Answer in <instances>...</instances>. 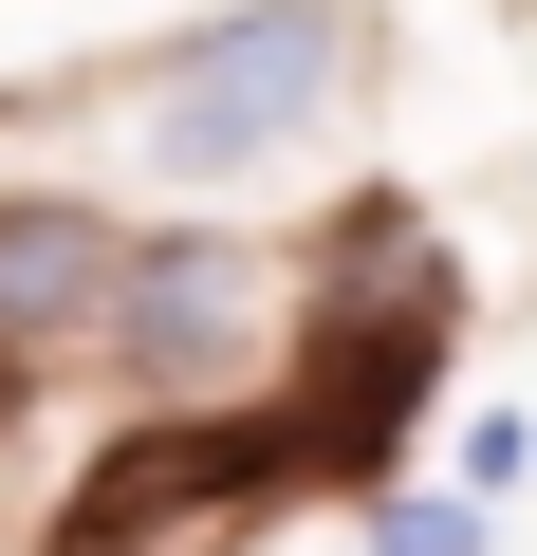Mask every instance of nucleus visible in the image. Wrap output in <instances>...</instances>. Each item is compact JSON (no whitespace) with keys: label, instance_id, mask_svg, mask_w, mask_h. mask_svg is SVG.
Here are the masks:
<instances>
[{"label":"nucleus","instance_id":"nucleus-5","mask_svg":"<svg viewBox=\"0 0 537 556\" xmlns=\"http://www.w3.org/2000/svg\"><path fill=\"white\" fill-rule=\"evenodd\" d=\"M112 298H130V223H93V204H0V371H38V353H75V334H112Z\"/></svg>","mask_w":537,"mask_h":556},{"label":"nucleus","instance_id":"nucleus-2","mask_svg":"<svg viewBox=\"0 0 537 556\" xmlns=\"http://www.w3.org/2000/svg\"><path fill=\"white\" fill-rule=\"evenodd\" d=\"M279 482H297V427H279V408H149V427L75 482L56 538H75V556H222Z\"/></svg>","mask_w":537,"mask_h":556},{"label":"nucleus","instance_id":"nucleus-3","mask_svg":"<svg viewBox=\"0 0 537 556\" xmlns=\"http://www.w3.org/2000/svg\"><path fill=\"white\" fill-rule=\"evenodd\" d=\"M334 75H353L334 20H204V38L167 56V93H149V149H167L186 186H222V167H259V149H297V130L334 112Z\"/></svg>","mask_w":537,"mask_h":556},{"label":"nucleus","instance_id":"nucleus-1","mask_svg":"<svg viewBox=\"0 0 537 556\" xmlns=\"http://www.w3.org/2000/svg\"><path fill=\"white\" fill-rule=\"evenodd\" d=\"M445 316H463V278H445V241L408 223V204H353L334 241H316V298H297V482H371L389 445H408V408H426V371H445Z\"/></svg>","mask_w":537,"mask_h":556},{"label":"nucleus","instance_id":"nucleus-6","mask_svg":"<svg viewBox=\"0 0 537 556\" xmlns=\"http://www.w3.org/2000/svg\"><path fill=\"white\" fill-rule=\"evenodd\" d=\"M371 556H482V501H371Z\"/></svg>","mask_w":537,"mask_h":556},{"label":"nucleus","instance_id":"nucleus-7","mask_svg":"<svg viewBox=\"0 0 537 556\" xmlns=\"http://www.w3.org/2000/svg\"><path fill=\"white\" fill-rule=\"evenodd\" d=\"M0 427H20V371H0Z\"/></svg>","mask_w":537,"mask_h":556},{"label":"nucleus","instance_id":"nucleus-4","mask_svg":"<svg viewBox=\"0 0 537 556\" xmlns=\"http://www.w3.org/2000/svg\"><path fill=\"white\" fill-rule=\"evenodd\" d=\"M112 353L149 371V390H241L259 353H279V260H259L241 223H167V241H130V298H112Z\"/></svg>","mask_w":537,"mask_h":556}]
</instances>
